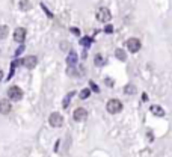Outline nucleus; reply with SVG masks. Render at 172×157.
<instances>
[{"instance_id":"obj_16","label":"nucleus","mask_w":172,"mask_h":157,"mask_svg":"<svg viewBox=\"0 0 172 157\" xmlns=\"http://www.w3.org/2000/svg\"><path fill=\"white\" fill-rule=\"evenodd\" d=\"M104 64H106V62H104L103 56H101V54H97V56H95V65L101 67V65H104Z\"/></svg>"},{"instance_id":"obj_19","label":"nucleus","mask_w":172,"mask_h":157,"mask_svg":"<svg viewBox=\"0 0 172 157\" xmlns=\"http://www.w3.org/2000/svg\"><path fill=\"white\" fill-rule=\"evenodd\" d=\"M89 42H91L89 38H83V39H82V44H83V45H89Z\"/></svg>"},{"instance_id":"obj_15","label":"nucleus","mask_w":172,"mask_h":157,"mask_svg":"<svg viewBox=\"0 0 172 157\" xmlns=\"http://www.w3.org/2000/svg\"><path fill=\"white\" fill-rule=\"evenodd\" d=\"M124 92L131 95V94H135V92H136V86H135V85H127V86L124 88Z\"/></svg>"},{"instance_id":"obj_21","label":"nucleus","mask_w":172,"mask_h":157,"mask_svg":"<svg viewBox=\"0 0 172 157\" xmlns=\"http://www.w3.org/2000/svg\"><path fill=\"white\" fill-rule=\"evenodd\" d=\"M112 30H113L112 26H107V27H106V33H112Z\"/></svg>"},{"instance_id":"obj_5","label":"nucleus","mask_w":172,"mask_h":157,"mask_svg":"<svg viewBox=\"0 0 172 157\" xmlns=\"http://www.w3.org/2000/svg\"><path fill=\"white\" fill-rule=\"evenodd\" d=\"M49 121H50V125L52 127H61L64 124V116L57 112H53L52 115L49 116Z\"/></svg>"},{"instance_id":"obj_2","label":"nucleus","mask_w":172,"mask_h":157,"mask_svg":"<svg viewBox=\"0 0 172 157\" xmlns=\"http://www.w3.org/2000/svg\"><path fill=\"white\" fill-rule=\"evenodd\" d=\"M95 17L101 23H109L110 18H112V14H110V11L107 8H98L97 12H95Z\"/></svg>"},{"instance_id":"obj_11","label":"nucleus","mask_w":172,"mask_h":157,"mask_svg":"<svg viewBox=\"0 0 172 157\" xmlns=\"http://www.w3.org/2000/svg\"><path fill=\"white\" fill-rule=\"evenodd\" d=\"M30 8H32L30 0H20V9L21 11H29Z\"/></svg>"},{"instance_id":"obj_1","label":"nucleus","mask_w":172,"mask_h":157,"mask_svg":"<svg viewBox=\"0 0 172 157\" xmlns=\"http://www.w3.org/2000/svg\"><path fill=\"white\" fill-rule=\"evenodd\" d=\"M106 109H107V112H109V113H118V112L122 110V103H121L118 98H112V100H109V101H107Z\"/></svg>"},{"instance_id":"obj_8","label":"nucleus","mask_w":172,"mask_h":157,"mask_svg":"<svg viewBox=\"0 0 172 157\" xmlns=\"http://www.w3.org/2000/svg\"><path fill=\"white\" fill-rule=\"evenodd\" d=\"M14 39L17 42H23L26 39V29L24 27H17L15 32H14Z\"/></svg>"},{"instance_id":"obj_10","label":"nucleus","mask_w":172,"mask_h":157,"mask_svg":"<svg viewBox=\"0 0 172 157\" xmlns=\"http://www.w3.org/2000/svg\"><path fill=\"white\" fill-rule=\"evenodd\" d=\"M151 113L154 115V116H165V110L160 107V106H151Z\"/></svg>"},{"instance_id":"obj_9","label":"nucleus","mask_w":172,"mask_h":157,"mask_svg":"<svg viewBox=\"0 0 172 157\" xmlns=\"http://www.w3.org/2000/svg\"><path fill=\"white\" fill-rule=\"evenodd\" d=\"M11 109H12V106L9 103V100H0V113L6 115L11 112Z\"/></svg>"},{"instance_id":"obj_14","label":"nucleus","mask_w":172,"mask_h":157,"mask_svg":"<svg viewBox=\"0 0 172 157\" xmlns=\"http://www.w3.org/2000/svg\"><path fill=\"white\" fill-rule=\"evenodd\" d=\"M76 61H77V54H76V53H71L68 57H67V64H68V65H74Z\"/></svg>"},{"instance_id":"obj_22","label":"nucleus","mask_w":172,"mask_h":157,"mask_svg":"<svg viewBox=\"0 0 172 157\" xmlns=\"http://www.w3.org/2000/svg\"><path fill=\"white\" fill-rule=\"evenodd\" d=\"M2 79H3V71L0 70V80H2Z\"/></svg>"},{"instance_id":"obj_20","label":"nucleus","mask_w":172,"mask_h":157,"mask_svg":"<svg viewBox=\"0 0 172 157\" xmlns=\"http://www.w3.org/2000/svg\"><path fill=\"white\" fill-rule=\"evenodd\" d=\"M91 88H92V89H94L95 92H100V89H98V86H97V85H95L94 82H91Z\"/></svg>"},{"instance_id":"obj_3","label":"nucleus","mask_w":172,"mask_h":157,"mask_svg":"<svg viewBox=\"0 0 172 157\" xmlns=\"http://www.w3.org/2000/svg\"><path fill=\"white\" fill-rule=\"evenodd\" d=\"M125 44H127V49H128L130 53H138L140 50V47H142V44H140V41L138 38H130V39H127Z\"/></svg>"},{"instance_id":"obj_18","label":"nucleus","mask_w":172,"mask_h":157,"mask_svg":"<svg viewBox=\"0 0 172 157\" xmlns=\"http://www.w3.org/2000/svg\"><path fill=\"white\" fill-rule=\"evenodd\" d=\"M91 95V91L89 89H83L82 92H80V98H88Z\"/></svg>"},{"instance_id":"obj_13","label":"nucleus","mask_w":172,"mask_h":157,"mask_svg":"<svg viewBox=\"0 0 172 157\" xmlns=\"http://www.w3.org/2000/svg\"><path fill=\"white\" fill-rule=\"evenodd\" d=\"M115 56H116L119 61H122V62H125V61H127V54H125L124 50H121V49H118V50L115 52Z\"/></svg>"},{"instance_id":"obj_17","label":"nucleus","mask_w":172,"mask_h":157,"mask_svg":"<svg viewBox=\"0 0 172 157\" xmlns=\"http://www.w3.org/2000/svg\"><path fill=\"white\" fill-rule=\"evenodd\" d=\"M72 95H74V92H69L68 95H67V97H65V100H64V109H67V107H68V103H69V100H71V97H72Z\"/></svg>"},{"instance_id":"obj_4","label":"nucleus","mask_w":172,"mask_h":157,"mask_svg":"<svg viewBox=\"0 0 172 157\" xmlns=\"http://www.w3.org/2000/svg\"><path fill=\"white\" fill-rule=\"evenodd\" d=\"M8 95H9L11 100L18 101V100H21V97H23V91H21V88H18V86H11L8 89Z\"/></svg>"},{"instance_id":"obj_12","label":"nucleus","mask_w":172,"mask_h":157,"mask_svg":"<svg viewBox=\"0 0 172 157\" xmlns=\"http://www.w3.org/2000/svg\"><path fill=\"white\" fill-rule=\"evenodd\" d=\"M9 35V27L8 26H0V39H5Z\"/></svg>"},{"instance_id":"obj_6","label":"nucleus","mask_w":172,"mask_h":157,"mask_svg":"<svg viewBox=\"0 0 172 157\" xmlns=\"http://www.w3.org/2000/svg\"><path fill=\"white\" fill-rule=\"evenodd\" d=\"M72 118H74V121H77V122L85 121L86 118H88V112H86V109H83V107L76 109L74 113H72Z\"/></svg>"},{"instance_id":"obj_7","label":"nucleus","mask_w":172,"mask_h":157,"mask_svg":"<svg viewBox=\"0 0 172 157\" xmlns=\"http://www.w3.org/2000/svg\"><path fill=\"white\" fill-rule=\"evenodd\" d=\"M21 64H23L26 68H35L36 64H38V59H36V56H26V57L21 61Z\"/></svg>"}]
</instances>
